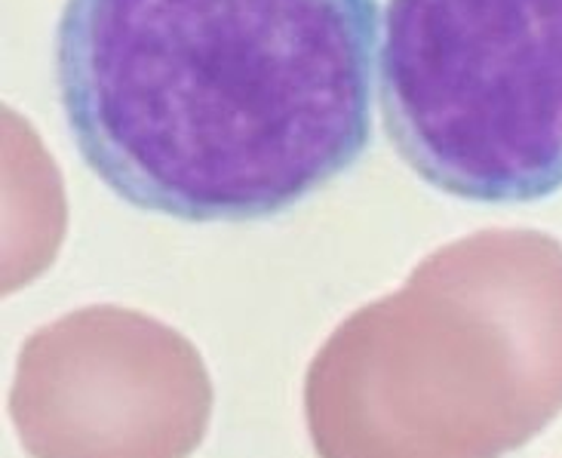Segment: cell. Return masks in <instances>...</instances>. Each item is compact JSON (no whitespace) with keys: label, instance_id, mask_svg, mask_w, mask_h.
<instances>
[{"label":"cell","instance_id":"4","mask_svg":"<svg viewBox=\"0 0 562 458\" xmlns=\"http://www.w3.org/2000/svg\"><path fill=\"white\" fill-rule=\"evenodd\" d=\"M213 384L198 348L167 323L92 305L25 342L10 413L34 458H188Z\"/></svg>","mask_w":562,"mask_h":458},{"label":"cell","instance_id":"1","mask_svg":"<svg viewBox=\"0 0 562 458\" xmlns=\"http://www.w3.org/2000/svg\"><path fill=\"white\" fill-rule=\"evenodd\" d=\"M379 0H68L56 92L123 203L182 222L299 206L372 136Z\"/></svg>","mask_w":562,"mask_h":458},{"label":"cell","instance_id":"3","mask_svg":"<svg viewBox=\"0 0 562 458\" xmlns=\"http://www.w3.org/2000/svg\"><path fill=\"white\" fill-rule=\"evenodd\" d=\"M381 121L406 167L471 203L562 188V0H387Z\"/></svg>","mask_w":562,"mask_h":458},{"label":"cell","instance_id":"2","mask_svg":"<svg viewBox=\"0 0 562 458\" xmlns=\"http://www.w3.org/2000/svg\"><path fill=\"white\" fill-rule=\"evenodd\" d=\"M319 458H504L562 413V244L488 231L360 308L304 379Z\"/></svg>","mask_w":562,"mask_h":458}]
</instances>
